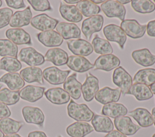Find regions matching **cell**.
I'll return each instance as SVG.
<instances>
[{
	"instance_id": "1",
	"label": "cell",
	"mask_w": 155,
	"mask_h": 137,
	"mask_svg": "<svg viewBox=\"0 0 155 137\" xmlns=\"http://www.w3.org/2000/svg\"><path fill=\"white\" fill-rule=\"evenodd\" d=\"M68 116L77 121L88 122L91 121L94 113L85 104H78L70 100L67 106Z\"/></svg>"
},
{
	"instance_id": "2",
	"label": "cell",
	"mask_w": 155,
	"mask_h": 137,
	"mask_svg": "<svg viewBox=\"0 0 155 137\" xmlns=\"http://www.w3.org/2000/svg\"><path fill=\"white\" fill-rule=\"evenodd\" d=\"M113 82L119 87L121 93L125 95L127 94L133 84V79L130 74L124 68L119 66L113 72Z\"/></svg>"
},
{
	"instance_id": "3",
	"label": "cell",
	"mask_w": 155,
	"mask_h": 137,
	"mask_svg": "<svg viewBox=\"0 0 155 137\" xmlns=\"http://www.w3.org/2000/svg\"><path fill=\"white\" fill-rule=\"evenodd\" d=\"M20 61L30 66H39L45 62L44 56L32 47L22 48L18 54Z\"/></svg>"
},
{
	"instance_id": "4",
	"label": "cell",
	"mask_w": 155,
	"mask_h": 137,
	"mask_svg": "<svg viewBox=\"0 0 155 137\" xmlns=\"http://www.w3.org/2000/svg\"><path fill=\"white\" fill-rule=\"evenodd\" d=\"M101 8L108 18H117L122 21H124L126 10L124 5L117 1H106L101 4Z\"/></svg>"
},
{
	"instance_id": "5",
	"label": "cell",
	"mask_w": 155,
	"mask_h": 137,
	"mask_svg": "<svg viewBox=\"0 0 155 137\" xmlns=\"http://www.w3.org/2000/svg\"><path fill=\"white\" fill-rule=\"evenodd\" d=\"M104 24V18L97 14L85 19L82 24V32L87 40H90L92 34L102 30Z\"/></svg>"
},
{
	"instance_id": "6",
	"label": "cell",
	"mask_w": 155,
	"mask_h": 137,
	"mask_svg": "<svg viewBox=\"0 0 155 137\" xmlns=\"http://www.w3.org/2000/svg\"><path fill=\"white\" fill-rule=\"evenodd\" d=\"M103 33L108 41L114 42L121 49L124 48L127 35L120 27L115 24L107 25L104 28Z\"/></svg>"
},
{
	"instance_id": "7",
	"label": "cell",
	"mask_w": 155,
	"mask_h": 137,
	"mask_svg": "<svg viewBox=\"0 0 155 137\" xmlns=\"http://www.w3.org/2000/svg\"><path fill=\"white\" fill-rule=\"evenodd\" d=\"M120 28L128 37L137 39L144 36L147 30V25H140L135 19H126L122 21Z\"/></svg>"
},
{
	"instance_id": "8",
	"label": "cell",
	"mask_w": 155,
	"mask_h": 137,
	"mask_svg": "<svg viewBox=\"0 0 155 137\" xmlns=\"http://www.w3.org/2000/svg\"><path fill=\"white\" fill-rule=\"evenodd\" d=\"M70 73V70L62 71L56 66L48 67L42 71L44 78L53 85L64 83Z\"/></svg>"
},
{
	"instance_id": "9",
	"label": "cell",
	"mask_w": 155,
	"mask_h": 137,
	"mask_svg": "<svg viewBox=\"0 0 155 137\" xmlns=\"http://www.w3.org/2000/svg\"><path fill=\"white\" fill-rule=\"evenodd\" d=\"M58 23V20L45 13L39 14L34 16L30 22V24L33 27L42 31L53 30Z\"/></svg>"
},
{
	"instance_id": "10",
	"label": "cell",
	"mask_w": 155,
	"mask_h": 137,
	"mask_svg": "<svg viewBox=\"0 0 155 137\" xmlns=\"http://www.w3.org/2000/svg\"><path fill=\"white\" fill-rule=\"evenodd\" d=\"M67 43L69 50L75 56H88L93 51L91 44L82 39H70Z\"/></svg>"
},
{
	"instance_id": "11",
	"label": "cell",
	"mask_w": 155,
	"mask_h": 137,
	"mask_svg": "<svg viewBox=\"0 0 155 137\" xmlns=\"http://www.w3.org/2000/svg\"><path fill=\"white\" fill-rule=\"evenodd\" d=\"M86 75V80L82 84V93L84 99L86 101L90 102L99 91V80L97 77L90 73Z\"/></svg>"
},
{
	"instance_id": "12",
	"label": "cell",
	"mask_w": 155,
	"mask_h": 137,
	"mask_svg": "<svg viewBox=\"0 0 155 137\" xmlns=\"http://www.w3.org/2000/svg\"><path fill=\"white\" fill-rule=\"evenodd\" d=\"M22 114L26 123L34 124L40 127L43 126L45 116L43 112L39 107L25 106L22 109Z\"/></svg>"
},
{
	"instance_id": "13",
	"label": "cell",
	"mask_w": 155,
	"mask_h": 137,
	"mask_svg": "<svg viewBox=\"0 0 155 137\" xmlns=\"http://www.w3.org/2000/svg\"><path fill=\"white\" fill-rule=\"evenodd\" d=\"M114 124L117 130L125 135H133L140 127L132 121L131 118L126 116H121L114 118Z\"/></svg>"
},
{
	"instance_id": "14",
	"label": "cell",
	"mask_w": 155,
	"mask_h": 137,
	"mask_svg": "<svg viewBox=\"0 0 155 137\" xmlns=\"http://www.w3.org/2000/svg\"><path fill=\"white\" fill-rule=\"evenodd\" d=\"M120 59L114 54H105L99 56L94 62V68L105 71H110L114 68L119 67Z\"/></svg>"
},
{
	"instance_id": "15",
	"label": "cell",
	"mask_w": 155,
	"mask_h": 137,
	"mask_svg": "<svg viewBox=\"0 0 155 137\" xmlns=\"http://www.w3.org/2000/svg\"><path fill=\"white\" fill-rule=\"evenodd\" d=\"M120 95L121 91L119 88L111 89L109 87H104L96 93L94 98L97 101L105 105L118 101Z\"/></svg>"
},
{
	"instance_id": "16",
	"label": "cell",
	"mask_w": 155,
	"mask_h": 137,
	"mask_svg": "<svg viewBox=\"0 0 155 137\" xmlns=\"http://www.w3.org/2000/svg\"><path fill=\"white\" fill-rule=\"evenodd\" d=\"M56 30L63 39L65 40L79 39L81 36L80 28L74 23L59 22L56 27Z\"/></svg>"
},
{
	"instance_id": "17",
	"label": "cell",
	"mask_w": 155,
	"mask_h": 137,
	"mask_svg": "<svg viewBox=\"0 0 155 137\" xmlns=\"http://www.w3.org/2000/svg\"><path fill=\"white\" fill-rule=\"evenodd\" d=\"M67 65L71 70L77 72H84L94 68L88 59L79 56H69Z\"/></svg>"
},
{
	"instance_id": "18",
	"label": "cell",
	"mask_w": 155,
	"mask_h": 137,
	"mask_svg": "<svg viewBox=\"0 0 155 137\" xmlns=\"http://www.w3.org/2000/svg\"><path fill=\"white\" fill-rule=\"evenodd\" d=\"M5 36L16 45H31L30 35L22 28H9L5 31Z\"/></svg>"
},
{
	"instance_id": "19",
	"label": "cell",
	"mask_w": 155,
	"mask_h": 137,
	"mask_svg": "<svg viewBox=\"0 0 155 137\" xmlns=\"http://www.w3.org/2000/svg\"><path fill=\"white\" fill-rule=\"evenodd\" d=\"M39 42L47 47L59 46L63 43V38L56 31H42L37 34Z\"/></svg>"
},
{
	"instance_id": "20",
	"label": "cell",
	"mask_w": 155,
	"mask_h": 137,
	"mask_svg": "<svg viewBox=\"0 0 155 137\" xmlns=\"http://www.w3.org/2000/svg\"><path fill=\"white\" fill-rule=\"evenodd\" d=\"M45 89L44 87L27 85L19 91V96L24 100L34 103L43 97Z\"/></svg>"
},
{
	"instance_id": "21",
	"label": "cell",
	"mask_w": 155,
	"mask_h": 137,
	"mask_svg": "<svg viewBox=\"0 0 155 137\" xmlns=\"http://www.w3.org/2000/svg\"><path fill=\"white\" fill-rule=\"evenodd\" d=\"M47 99L51 103L61 105L67 103L70 100L69 94L61 88L48 89L44 92Z\"/></svg>"
},
{
	"instance_id": "22",
	"label": "cell",
	"mask_w": 155,
	"mask_h": 137,
	"mask_svg": "<svg viewBox=\"0 0 155 137\" xmlns=\"http://www.w3.org/2000/svg\"><path fill=\"white\" fill-rule=\"evenodd\" d=\"M32 19V13L30 7H27L24 10L17 11L13 14L9 25L13 28L28 25Z\"/></svg>"
},
{
	"instance_id": "23",
	"label": "cell",
	"mask_w": 155,
	"mask_h": 137,
	"mask_svg": "<svg viewBox=\"0 0 155 137\" xmlns=\"http://www.w3.org/2000/svg\"><path fill=\"white\" fill-rule=\"evenodd\" d=\"M93 130V127L90 124L84 121L73 123L66 129L67 133L71 137H84Z\"/></svg>"
},
{
	"instance_id": "24",
	"label": "cell",
	"mask_w": 155,
	"mask_h": 137,
	"mask_svg": "<svg viewBox=\"0 0 155 137\" xmlns=\"http://www.w3.org/2000/svg\"><path fill=\"white\" fill-rule=\"evenodd\" d=\"M77 74H72L64 83V89L74 100H78L82 93V84L77 80Z\"/></svg>"
},
{
	"instance_id": "25",
	"label": "cell",
	"mask_w": 155,
	"mask_h": 137,
	"mask_svg": "<svg viewBox=\"0 0 155 137\" xmlns=\"http://www.w3.org/2000/svg\"><path fill=\"white\" fill-rule=\"evenodd\" d=\"M59 12L61 16L71 22H79L82 19V15L77 7L73 5H68L61 2Z\"/></svg>"
},
{
	"instance_id": "26",
	"label": "cell",
	"mask_w": 155,
	"mask_h": 137,
	"mask_svg": "<svg viewBox=\"0 0 155 137\" xmlns=\"http://www.w3.org/2000/svg\"><path fill=\"white\" fill-rule=\"evenodd\" d=\"M45 60L50 62L55 66H62L67 64L68 56L63 49L59 48L49 49L44 56Z\"/></svg>"
},
{
	"instance_id": "27",
	"label": "cell",
	"mask_w": 155,
	"mask_h": 137,
	"mask_svg": "<svg viewBox=\"0 0 155 137\" xmlns=\"http://www.w3.org/2000/svg\"><path fill=\"white\" fill-rule=\"evenodd\" d=\"M24 81L27 83L37 82L43 84V74L41 68L37 66H28L24 68L19 73Z\"/></svg>"
},
{
	"instance_id": "28",
	"label": "cell",
	"mask_w": 155,
	"mask_h": 137,
	"mask_svg": "<svg viewBox=\"0 0 155 137\" xmlns=\"http://www.w3.org/2000/svg\"><path fill=\"white\" fill-rule=\"evenodd\" d=\"M129 115L133 117L142 127H148L153 125V119L150 112L145 108L138 107L129 112Z\"/></svg>"
},
{
	"instance_id": "29",
	"label": "cell",
	"mask_w": 155,
	"mask_h": 137,
	"mask_svg": "<svg viewBox=\"0 0 155 137\" xmlns=\"http://www.w3.org/2000/svg\"><path fill=\"white\" fill-rule=\"evenodd\" d=\"M91 124L93 129L97 132L109 133L114 129V125L111 119L104 115L94 114L91 119Z\"/></svg>"
},
{
	"instance_id": "30",
	"label": "cell",
	"mask_w": 155,
	"mask_h": 137,
	"mask_svg": "<svg viewBox=\"0 0 155 137\" xmlns=\"http://www.w3.org/2000/svg\"><path fill=\"white\" fill-rule=\"evenodd\" d=\"M131 56L135 62L143 66H150L155 63V55L151 54L147 48L135 50Z\"/></svg>"
},
{
	"instance_id": "31",
	"label": "cell",
	"mask_w": 155,
	"mask_h": 137,
	"mask_svg": "<svg viewBox=\"0 0 155 137\" xmlns=\"http://www.w3.org/2000/svg\"><path fill=\"white\" fill-rule=\"evenodd\" d=\"M127 94L133 95L138 101L148 100L153 96L150 88L142 83H134L132 84Z\"/></svg>"
},
{
	"instance_id": "32",
	"label": "cell",
	"mask_w": 155,
	"mask_h": 137,
	"mask_svg": "<svg viewBox=\"0 0 155 137\" xmlns=\"http://www.w3.org/2000/svg\"><path fill=\"white\" fill-rule=\"evenodd\" d=\"M128 112L127 107L121 103H111L103 106L101 113L104 116L116 118L125 116Z\"/></svg>"
},
{
	"instance_id": "33",
	"label": "cell",
	"mask_w": 155,
	"mask_h": 137,
	"mask_svg": "<svg viewBox=\"0 0 155 137\" xmlns=\"http://www.w3.org/2000/svg\"><path fill=\"white\" fill-rule=\"evenodd\" d=\"M0 82L6 84L12 91H18L25 85L24 81L17 72H8L4 74L0 77Z\"/></svg>"
},
{
	"instance_id": "34",
	"label": "cell",
	"mask_w": 155,
	"mask_h": 137,
	"mask_svg": "<svg viewBox=\"0 0 155 137\" xmlns=\"http://www.w3.org/2000/svg\"><path fill=\"white\" fill-rule=\"evenodd\" d=\"M134 83H142L151 86L155 83V69L146 68L138 71L134 75Z\"/></svg>"
},
{
	"instance_id": "35",
	"label": "cell",
	"mask_w": 155,
	"mask_h": 137,
	"mask_svg": "<svg viewBox=\"0 0 155 137\" xmlns=\"http://www.w3.org/2000/svg\"><path fill=\"white\" fill-rule=\"evenodd\" d=\"M23 123L9 117L0 119V130L7 135L16 133L23 126Z\"/></svg>"
},
{
	"instance_id": "36",
	"label": "cell",
	"mask_w": 155,
	"mask_h": 137,
	"mask_svg": "<svg viewBox=\"0 0 155 137\" xmlns=\"http://www.w3.org/2000/svg\"><path fill=\"white\" fill-rule=\"evenodd\" d=\"M77 8L85 17H91L97 15L101 11V7L94 4L91 1L82 0L76 4Z\"/></svg>"
},
{
	"instance_id": "37",
	"label": "cell",
	"mask_w": 155,
	"mask_h": 137,
	"mask_svg": "<svg viewBox=\"0 0 155 137\" xmlns=\"http://www.w3.org/2000/svg\"><path fill=\"white\" fill-rule=\"evenodd\" d=\"M92 46L94 52L99 54H110L113 52V49L110 42L96 35L92 40Z\"/></svg>"
},
{
	"instance_id": "38",
	"label": "cell",
	"mask_w": 155,
	"mask_h": 137,
	"mask_svg": "<svg viewBox=\"0 0 155 137\" xmlns=\"http://www.w3.org/2000/svg\"><path fill=\"white\" fill-rule=\"evenodd\" d=\"M22 68V64L17 58L13 57H3L0 60V69L9 72H16Z\"/></svg>"
},
{
	"instance_id": "39",
	"label": "cell",
	"mask_w": 155,
	"mask_h": 137,
	"mask_svg": "<svg viewBox=\"0 0 155 137\" xmlns=\"http://www.w3.org/2000/svg\"><path fill=\"white\" fill-rule=\"evenodd\" d=\"M19 92L12 91L7 88L0 90V103L5 105H13L19 100Z\"/></svg>"
},
{
	"instance_id": "40",
	"label": "cell",
	"mask_w": 155,
	"mask_h": 137,
	"mask_svg": "<svg viewBox=\"0 0 155 137\" xmlns=\"http://www.w3.org/2000/svg\"><path fill=\"white\" fill-rule=\"evenodd\" d=\"M18 48L16 44L8 39H0V56L16 58Z\"/></svg>"
},
{
	"instance_id": "41",
	"label": "cell",
	"mask_w": 155,
	"mask_h": 137,
	"mask_svg": "<svg viewBox=\"0 0 155 137\" xmlns=\"http://www.w3.org/2000/svg\"><path fill=\"white\" fill-rule=\"evenodd\" d=\"M131 5L134 10L139 13H150L155 10V4L150 0H133Z\"/></svg>"
},
{
	"instance_id": "42",
	"label": "cell",
	"mask_w": 155,
	"mask_h": 137,
	"mask_svg": "<svg viewBox=\"0 0 155 137\" xmlns=\"http://www.w3.org/2000/svg\"><path fill=\"white\" fill-rule=\"evenodd\" d=\"M27 2L36 11H44L51 10L50 2L47 0H28Z\"/></svg>"
},
{
	"instance_id": "43",
	"label": "cell",
	"mask_w": 155,
	"mask_h": 137,
	"mask_svg": "<svg viewBox=\"0 0 155 137\" xmlns=\"http://www.w3.org/2000/svg\"><path fill=\"white\" fill-rule=\"evenodd\" d=\"M12 15L13 10L10 8H0V29L9 24Z\"/></svg>"
},
{
	"instance_id": "44",
	"label": "cell",
	"mask_w": 155,
	"mask_h": 137,
	"mask_svg": "<svg viewBox=\"0 0 155 137\" xmlns=\"http://www.w3.org/2000/svg\"><path fill=\"white\" fill-rule=\"evenodd\" d=\"M5 2L9 7L15 9L25 7V4L22 0H6Z\"/></svg>"
},
{
	"instance_id": "45",
	"label": "cell",
	"mask_w": 155,
	"mask_h": 137,
	"mask_svg": "<svg viewBox=\"0 0 155 137\" xmlns=\"http://www.w3.org/2000/svg\"><path fill=\"white\" fill-rule=\"evenodd\" d=\"M11 115V111L7 105L0 103V119L8 117Z\"/></svg>"
},
{
	"instance_id": "46",
	"label": "cell",
	"mask_w": 155,
	"mask_h": 137,
	"mask_svg": "<svg viewBox=\"0 0 155 137\" xmlns=\"http://www.w3.org/2000/svg\"><path fill=\"white\" fill-rule=\"evenodd\" d=\"M147 33L150 37H155V20L150 21L147 25Z\"/></svg>"
},
{
	"instance_id": "47",
	"label": "cell",
	"mask_w": 155,
	"mask_h": 137,
	"mask_svg": "<svg viewBox=\"0 0 155 137\" xmlns=\"http://www.w3.org/2000/svg\"><path fill=\"white\" fill-rule=\"evenodd\" d=\"M104 137H127L117 130H113L108 133Z\"/></svg>"
},
{
	"instance_id": "48",
	"label": "cell",
	"mask_w": 155,
	"mask_h": 137,
	"mask_svg": "<svg viewBox=\"0 0 155 137\" xmlns=\"http://www.w3.org/2000/svg\"><path fill=\"white\" fill-rule=\"evenodd\" d=\"M28 137H48L44 132L42 131H33L28 133Z\"/></svg>"
},
{
	"instance_id": "49",
	"label": "cell",
	"mask_w": 155,
	"mask_h": 137,
	"mask_svg": "<svg viewBox=\"0 0 155 137\" xmlns=\"http://www.w3.org/2000/svg\"><path fill=\"white\" fill-rule=\"evenodd\" d=\"M65 2L68 3V4H78L80 1H77V0H64V1Z\"/></svg>"
},
{
	"instance_id": "50",
	"label": "cell",
	"mask_w": 155,
	"mask_h": 137,
	"mask_svg": "<svg viewBox=\"0 0 155 137\" xmlns=\"http://www.w3.org/2000/svg\"><path fill=\"white\" fill-rule=\"evenodd\" d=\"M151 115L153 117V124L155 126V107L153 108L152 111H151Z\"/></svg>"
},
{
	"instance_id": "51",
	"label": "cell",
	"mask_w": 155,
	"mask_h": 137,
	"mask_svg": "<svg viewBox=\"0 0 155 137\" xmlns=\"http://www.w3.org/2000/svg\"><path fill=\"white\" fill-rule=\"evenodd\" d=\"M4 137H22L21 136L17 134V133H14V134H11V135H5Z\"/></svg>"
},
{
	"instance_id": "52",
	"label": "cell",
	"mask_w": 155,
	"mask_h": 137,
	"mask_svg": "<svg viewBox=\"0 0 155 137\" xmlns=\"http://www.w3.org/2000/svg\"><path fill=\"white\" fill-rule=\"evenodd\" d=\"M119 3H120L121 4H128V3H129V2H131V1H130V0H127V1H124V0H119V1H117Z\"/></svg>"
},
{
	"instance_id": "53",
	"label": "cell",
	"mask_w": 155,
	"mask_h": 137,
	"mask_svg": "<svg viewBox=\"0 0 155 137\" xmlns=\"http://www.w3.org/2000/svg\"><path fill=\"white\" fill-rule=\"evenodd\" d=\"M94 4H100V3H104V2H105L106 1H104V0H92L91 1Z\"/></svg>"
},
{
	"instance_id": "54",
	"label": "cell",
	"mask_w": 155,
	"mask_h": 137,
	"mask_svg": "<svg viewBox=\"0 0 155 137\" xmlns=\"http://www.w3.org/2000/svg\"><path fill=\"white\" fill-rule=\"evenodd\" d=\"M150 88L151 92H153V94H155V83L154 84H153L152 85H151Z\"/></svg>"
},
{
	"instance_id": "55",
	"label": "cell",
	"mask_w": 155,
	"mask_h": 137,
	"mask_svg": "<svg viewBox=\"0 0 155 137\" xmlns=\"http://www.w3.org/2000/svg\"><path fill=\"white\" fill-rule=\"evenodd\" d=\"M4 133L0 130V137H4Z\"/></svg>"
},
{
	"instance_id": "56",
	"label": "cell",
	"mask_w": 155,
	"mask_h": 137,
	"mask_svg": "<svg viewBox=\"0 0 155 137\" xmlns=\"http://www.w3.org/2000/svg\"><path fill=\"white\" fill-rule=\"evenodd\" d=\"M2 4V1H1V0H0V7H1Z\"/></svg>"
},
{
	"instance_id": "57",
	"label": "cell",
	"mask_w": 155,
	"mask_h": 137,
	"mask_svg": "<svg viewBox=\"0 0 155 137\" xmlns=\"http://www.w3.org/2000/svg\"><path fill=\"white\" fill-rule=\"evenodd\" d=\"M2 84H0V90H1V88H2Z\"/></svg>"
},
{
	"instance_id": "58",
	"label": "cell",
	"mask_w": 155,
	"mask_h": 137,
	"mask_svg": "<svg viewBox=\"0 0 155 137\" xmlns=\"http://www.w3.org/2000/svg\"><path fill=\"white\" fill-rule=\"evenodd\" d=\"M152 137H155V133H154V134L153 135V136H152Z\"/></svg>"
},
{
	"instance_id": "59",
	"label": "cell",
	"mask_w": 155,
	"mask_h": 137,
	"mask_svg": "<svg viewBox=\"0 0 155 137\" xmlns=\"http://www.w3.org/2000/svg\"><path fill=\"white\" fill-rule=\"evenodd\" d=\"M58 137H62V136H59Z\"/></svg>"
},
{
	"instance_id": "60",
	"label": "cell",
	"mask_w": 155,
	"mask_h": 137,
	"mask_svg": "<svg viewBox=\"0 0 155 137\" xmlns=\"http://www.w3.org/2000/svg\"><path fill=\"white\" fill-rule=\"evenodd\" d=\"M154 2H155V0H154Z\"/></svg>"
}]
</instances>
